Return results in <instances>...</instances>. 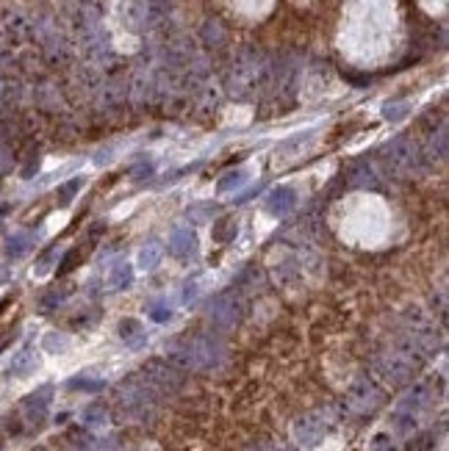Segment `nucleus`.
I'll list each match as a JSON object with an SVG mask.
<instances>
[{
	"instance_id": "obj_1",
	"label": "nucleus",
	"mask_w": 449,
	"mask_h": 451,
	"mask_svg": "<svg viewBox=\"0 0 449 451\" xmlns=\"http://www.w3.org/2000/svg\"><path fill=\"white\" fill-rule=\"evenodd\" d=\"M120 335H123V341H125V344H130V346H139V344L144 341L142 324L133 322V319H125V322H120Z\"/></svg>"
},
{
	"instance_id": "obj_2",
	"label": "nucleus",
	"mask_w": 449,
	"mask_h": 451,
	"mask_svg": "<svg viewBox=\"0 0 449 451\" xmlns=\"http://www.w3.org/2000/svg\"><path fill=\"white\" fill-rule=\"evenodd\" d=\"M69 387H81V390H100L103 387V382H92V380H72L69 382Z\"/></svg>"
},
{
	"instance_id": "obj_3",
	"label": "nucleus",
	"mask_w": 449,
	"mask_h": 451,
	"mask_svg": "<svg viewBox=\"0 0 449 451\" xmlns=\"http://www.w3.org/2000/svg\"><path fill=\"white\" fill-rule=\"evenodd\" d=\"M408 451H430V438H427V435L416 438V440L408 446Z\"/></svg>"
}]
</instances>
